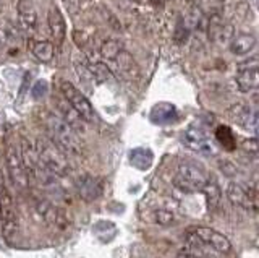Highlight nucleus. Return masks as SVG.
<instances>
[{
    "mask_svg": "<svg viewBox=\"0 0 259 258\" xmlns=\"http://www.w3.org/2000/svg\"><path fill=\"white\" fill-rule=\"evenodd\" d=\"M104 17H107V21L110 23V26H112L113 29H115V31H120V29H121V26H120V21L115 18V15H113L110 10H105Z\"/></svg>",
    "mask_w": 259,
    "mask_h": 258,
    "instance_id": "obj_32",
    "label": "nucleus"
},
{
    "mask_svg": "<svg viewBox=\"0 0 259 258\" xmlns=\"http://www.w3.org/2000/svg\"><path fill=\"white\" fill-rule=\"evenodd\" d=\"M5 163H7L8 174H10L12 180L16 187L21 189V190L28 189L29 187L28 174H26V171H24L23 161L20 156V150L16 148L13 143H8L7 148H5Z\"/></svg>",
    "mask_w": 259,
    "mask_h": 258,
    "instance_id": "obj_7",
    "label": "nucleus"
},
{
    "mask_svg": "<svg viewBox=\"0 0 259 258\" xmlns=\"http://www.w3.org/2000/svg\"><path fill=\"white\" fill-rule=\"evenodd\" d=\"M55 109H57V116H59L75 133L86 132V122L63 98H55Z\"/></svg>",
    "mask_w": 259,
    "mask_h": 258,
    "instance_id": "obj_10",
    "label": "nucleus"
},
{
    "mask_svg": "<svg viewBox=\"0 0 259 258\" xmlns=\"http://www.w3.org/2000/svg\"><path fill=\"white\" fill-rule=\"evenodd\" d=\"M233 36H235L233 25H232L230 21H225L224 25H222V28H221V31H219L217 38H215V43H219V44H230Z\"/></svg>",
    "mask_w": 259,
    "mask_h": 258,
    "instance_id": "obj_26",
    "label": "nucleus"
},
{
    "mask_svg": "<svg viewBox=\"0 0 259 258\" xmlns=\"http://www.w3.org/2000/svg\"><path fill=\"white\" fill-rule=\"evenodd\" d=\"M219 166H221V169L224 171V174H225V175H229V177L237 175V172H238L237 166L232 164L230 161H221V163H219Z\"/></svg>",
    "mask_w": 259,
    "mask_h": 258,
    "instance_id": "obj_30",
    "label": "nucleus"
},
{
    "mask_svg": "<svg viewBox=\"0 0 259 258\" xmlns=\"http://www.w3.org/2000/svg\"><path fill=\"white\" fill-rule=\"evenodd\" d=\"M248 68H257V55H253L248 60H243L238 63V70H248Z\"/></svg>",
    "mask_w": 259,
    "mask_h": 258,
    "instance_id": "obj_31",
    "label": "nucleus"
},
{
    "mask_svg": "<svg viewBox=\"0 0 259 258\" xmlns=\"http://www.w3.org/2000/svg\"><path fill=\"white\" fill-rule=\"evenodd\" d=\"M123 49V46L120 44L118 39H113V38H109L105 39V41L101 44V49H99V55L102 59H105L107 62H112L113 59L117 57L120 54V51Z\"/></svg>",
    "mask_w": 259,
    "mask_h": 258,
    "instance_id": "obj_22",
    "label": "nucleus"
},
{
    "mask_svg": "<svg viewBox=\"0 0 259 258\" xmlns=\"http://www.w3.org/2000/svg\"><path fill=\"white\" fill-rule=\"evenodd\" d=\"M154 223L164 226V228H168V226H174L177 223V217L168 209H157V211H154Z\"/></svg>",
    "mask_w": 259,
    "mask_h": 258,
    "instance_id": "obj_25",
    "label": "nucleus"
},
{
    "mask_svg": "<svg viewBox=\"0 0 259 258\" xmlns=\"http://www.w3.org/2000/svg\"><path fill=\"white\" fill-rule=\"evenodd\" d=\"M174 185L175 187L180 190V192H183V193H194V192H199L194 185L191 183V182H188L186 179H183L182 175H175V179H174Z\"/></svg>",
    "mask_w": 259,
    "mask_h": 258,
    "instance_id": "obj_28",
    "label": "nucleus"
},
{
    "mask_svg": "<svg viewBox=\"0 0 259 258\" xmlns=\"http://www.w3.org/2000/svg\"><path fill=\"white\" fill-rule=\"evenodd\" d=\"M16 13H18V20L23 29L34 31L37 28V10L32 0H18Z\"/></svg>",
    "mask_w": 259,
    "mask_h": 258,
    "instance_id": "obj_13",
    "label": "nucleus"
},
{
    "mask_svg": "<svg viewBox=\"0 0 259 258\" xmlns=\"http://www.w3.org/2000/svg\"><path fill=\"white\" fill-rule=\"evenodd\" d=\"M47 26L54 41L57 44H62L65 39V33H67V23H65L63 15L57 7H51L47 12Z\"/></svg>",
    "mask_w": 259,
    "mask_h": 258,
    "instance_id": "obj_15",
    "label": "nucleus"
},
{
    "mask_svg": "<svg viewBox=\"0 0 259 258\" xmlns=\"http://www.w3.org/2000/svg\"><path fill=\"white\" fill-rule=\"evenodd\" d=\"M188 2H191L193 5H196V4H199V2H201V0H188Z\"/></svg>",
    "mask_w": 259,
    "mask_h": 258,
    "instance_id": "obj_36",
    "label": "nucleus"
},
{
    "mask_svg": "<svg viewBox=\"0 0 259 258\" xmlns=\"http://www.w3.org/2000/svg\"><path fill=\"white\" fill-rule=\"evenodd\" d=\"M185 141L191 150L198 151V153L210 151V143L207 141L206 135L201 130H188L185 133Z\"/></svg>",
    "mask_w": 259,
    "mask_h": 258,
    "instance_id": "obj_19",
    "label": "nucleus"
},
{
    "mask_svg": "<svg viewBox=\"0 0 259 258\" xmlns=\"http://www.w3.org/2000/svg\"><path fill=\"white\" fill-rule=\"evenodd\" d=\"M20 156L23 161L24 171L28 174L29 183L34 182L39 185H51L55 177L47 171L46 166L40 163V159L36 153L34 143L29 141L28 138H21L20 144Z\"/></svg>",
    "mask_w": 259,
    "mask_h": 258,
    "instance_id": "obj_4",
    "label": "nucleus"
},
{
    "mask_svg": "<svg viewBox=\"0 0 259 258\" xmlns=\"http://www.w3.org/2000/svg\"><path fill=\"white\" fill-rule=\"evenodd\" d=\"M229 46L233 55H248L256 47V36L249 33H238L232 38Z\"/></svg>",
    "mask_w": 259,
    "mask_h": 258,
    "instance_id": "obj_17",
    "label": "nucleus"
},
{
    "mask_svg": "<svg viewBox=\"0 0 259 258\" xmlns=\"http://www.w3.org/2000/svg\"><path fill=\"white\" fill-rule=\"evenodd\" d=\"M0 229L8 245H13L20 236V216L15 200L7 187H0Z\"/></svg>",
    "mask_w": 259,
    "mask_h": 258,
    "instance_id": "obj_3",
    "label": "nucleus"
},
{
    "mask_svg": "<svg viewBox=\"0 0 259 258\" xmlns=\"http://www.w3.org/2000/svg\"><path fill=\"white\" fill-rule=\"evenodd\" d=\"M245 150L249 153H253V155L256 156L257 155V140L256 138H251V140H246L245 141Z\"/></svg>",
    "mask_w": 259,
    "mask_h": 258,
    "instance_id": "obj_33",
    "label": "nucleus"
},
{
    "mask_svg": "<svg viewBox=\"0 0 259 258\" xmlns=\"http://www.w3.org/2000/svg\"><path fill=\"white\" fill-rule=\"evenodd\" d=\"M130 2H135V4H141L143 0H130Z\"/></svg>",
    "mask_w": 259,
    "mask_h": 258,
    "instance_id": "obj_37",
    "label": "nucleus"
},
{
    "mask_svg": "<svg viewBox=\"0 0 259 258\" xmlns=\"http://www.w3.org/2000/svg\"><path fill=\"white\" fill-rule=\"evenodd\" d=\"M78 195L84 201H94L102 195V183L91 175H81L76 182Z\"/></svg>",
    "mask_w": 259,
    "mask_h": 258,
    "instance_id": "obj_14",
    "label": "nucleus"
},
{
    "mask_svg": "<svg viewBox=\"0 0 259 258\" xmlns=\"http://www.w3.org/2000/svg\"><path fill=\"white\" fill-rule=\"evenodd\" d=\"M112 62H113V65H115V71L120 77H123L126 80L140 78V67H138L135 57L128 51L121 49L120 54Z\"/></svg>",
    "mask_w": 259,
    "mask_h": 258,
    "instance_id": "obj_12",
    "label": "nucleus"
},
{
    "mask_svg": "<svg viewBox=\"0 0 259 258\" xmlns=\"http://www.w3.org/2000/svg\"><path fill=\"white\" fill-rule=\"evenodd\" d=\"M44 125L47 132L51 133V140L67 156H79L83 153V144L79 141L78 133L73 132L57 114H46Z\"/></svg>",
    "mask_w": 259,
    "mask_h": 258,
    "instance_id": "obj_1",
    "label": "nucleus"
},
{
    "mask_svg": "<svg viewBox=\"0 0 259 258\" xmlns=\"http://www.w3.org/2000/svg\"><path fill=\"white\" fill-rule=\"evenodd\" d=\"M193 234L194 242L202 244L206 247H210L212 250L219 253H230L232 252V242L227 239L222 232H219L212 228H206V226H198V228H193L190 231Z\"/></svg>",
    "mask_w": 259,
    "mask_h": 258,
    "instance_id": "obj_6",
    "label": "nucleus"
},
{
    "mask_svg": "<svg viewBox=\"0 0 259 258\" xmlns=\"http://www.w3.org/2000/svg\"><path fill=\"white\" fill-rule=\"evenodd\" d=\"M148 2H149L151 7H154L156 10H162V9H164V5H165L167 0H148Z\"/></svg>",
    "mask_w": 259,
    "mask_h": 258,
    "instance_id": "obj_34",
    "label": "nucleus"
},
{
    "mask_svg": "<svg viewBox=\"0 0 259 258\" xmlns=\"http://www.w3.org/2000/svg\"><path fill=\"white\" fill-rule=\"evenodd\" d=\"M60 91H62L63 99L78 112L79 117L83 119L84 122H93L96 119V112L93 109V104L89 102V99L78 90L75 85L70 82H62Z\"/></svg>",
    "mask_w": 259,
    "mask_h": 258,
    "instance_id": "obj_5",
    "label": "nucleus"
},
{
    "mask_svg": "<svg viewBox=\"0 0 259 258\" xmlns=\"http://www.w3.org/2000/svg\"><path fill=\"white\" fill-rule=\"evenodd\" d=\"M62 2L67 5V7H75V4H76V0H62Z\"/></svg>",
    "mask_w": 259,
    "mask_h": 258,
    "instance_id": "obj_35",
    "label": "nucleus"
},
{
    "mask_svg": "<svg viewBox=\"0 0 259 258\" xmlns=\"http://www.w3.org/2000/svg\"><path fill=\"white\" fill-rule=\"evenodd\" d=\"M201 192L204 193V197H206V205L209 208V211H215V209L221 206V201H222L221 187H219L214 180H209L204 187L201 189Z\"/></svg>",
    "mask_w": 259,
    "mask_h": 258,
    "instance_id": "obj_20",
    "label": "nucleus"
},
{
    "mask_svg": "<svg viewBox=\"0 0 259 258\" xmlns=\"http://www.w3.org/2000/svg\"><path fill=\"white\" fill-rule=\"evenodd\" d=\"M178 175H182L183 179L191 182L199 192L209 182L207 174L202 171L199 166L193 164V163H182L180 166H178Z\"/></svg>",
    "mask_w": 259,
    "mask_h": 258,
    "instance_id": "obj_16",
    "label": "nucleus"
},
{
    "mask_svg": "<svg viewBox=\"0 0 259 258\" xmlns=\"http://www.w3.org/2000/svg\"><path fill=\"white\" fill-rule=\"evenodd\" d=\"M237 85H238V88L243 93L256 91L257 86H259V71H257V68L238 70Z\"/></svg>",
    "mask_w": 259,
    "mask_h": 258,
    "instance_id": "obj_18",
    "label": "nucleus"
},
{
    "mask_svg": "<svg viewBox=\"0 0 259 258\" xmlns=\"http://www.w3.org/2000/svg\"><path fill=\"white\" fill-rule=\"evenodd\" d=\"M73 67H75V71L76 75L79 77V80H83V83L89 85L93 83V73L91 70H89V63L84 57H81V55H75L73 57Z\"/></svg>",
    "mask_w": 259,
    "mask_h": 258,
    "instance_id": "obj_24",
    "label": "nucleus"
},
{
    "mask_svg": "<svg viewBox=\"0 0 259 258\" xmlns=\"http://www.w3.org/2000/svg\"><path fill=\"white\" fill-rule=\"evenodd\" d=\"M190 36V25H188V21H186L185 18H180L177 23V29H175V41L178 44H185L186 43V39H188Z\"/></svg>",
    "mask_w": 259,
    "mask_h": 258,
    "instance_id": "obj_27",
    "label": "nucleus"
},
{
    "mask_svg": "<svg viewBox=\"0 0 259 258\" xmlns=\"http://www.w3.org/2000/svg\"><path fill=\"white\" fill-rule=\"evenodd\" d=\"M230 117L241 127L248 128V130L257 132V110L251 109L248 104L237 102L229 109Z\"/></svg>",
    "mask_w": 259,
    "mask_h": 258,
    "instance_id": "obj_11",
    "label": "nucleus"
},
{
    "mask_svg": "<svg viewBox=\"0 0 259 258\" xmlns=\"http://www.w3.org/2000/svg\"><path fill=\"white\" fill-rule=\"evenodd\" d=\"M89 70H91L93 78L99 83L110 82V80L113 78L110 67L107 65V63H104L102 60H96L93 63H89Z\"/></svg>",
    "mask_w": 259,
    "mask_h": 258,
    "instance_id": "obj_23",
    "label": "nucleus"
},
{
    "mask_svg": "<svg viewBox=\"0 0 259 258\" xmlns=\"http://www.w3.org/2000/svg\"><path fill=\"white\" fill-rule=\"evenodd\" d=\"M34 209L39 214V217L46 224L55 229H67L68 228V217L60 208L54 206L51 201L47 200H36L34 201Z\"/></svg>",
    "mask_w": 259,
    "mask_h": 258,
    "instance_id": "obj_8",
    "label": "nucleus"
},
{
    "mask_svg": "<svg viewBox=\"0 0 259 258\" xmlns=\"http://www.w3.org/2000/svg\"><path fill=\"white\" fill-rule=\"evenodd\" d=\"M31 52L34 54V57L37 60L49 63V62H52L54 55H55V47L49 41H36L31 47Z\"/></svg>",
    "mask_w": 259,
    "mask_h": 258,
    "instance_id": "obj_21",
    "label": "nucleus"
},
{
    "mask_svg": "<svg viewBox=\"0 0 259 258\" xmlns=\"http://www.w3.org/2000/svg\"><path fill=\"white\" fill-rule=\"evenodd\" d=\"M34 148L40 163L46 166V169L54 177H67L70 174L68 156L51 138L39 136L34 141Z\"/></svg>",
    "mask_w": 259,
    "mask_h": 258,
    "instance_id": "obj_2",
    "label": "nucleus"
},
{
    "mask_svg": "<svg viewBox=\"0 0 259 258\" xmlns=\"http://www.w3.org/2000/svg\"><path fill=\"white\" fill-rule=\"evenodd\" d=\"M227 198L230 200V203L243 208V209H253L256 211L257 208V193L256 190H246L243 189L240 183L237 182H230L227 185V192H225Z\"/></svg>",
    "mask_w": 259,
    "mask_h": 258,
    "instance_id": "obj_9",
    "label": "nucleus"
},
{
    "mask_svg": "<svg viewBox=\"0 0 259 258\" xmlns=\"http://www.w3.org/2000/svg\"><path fill=\"white\" fill-rule=\"evenodd\" d=\"M73 39H75V44L79 47V49H86L88 44H89V38L84 31H78L75 29L73 31Z\"/></svg>",
    "mask_w": 259,
    "mask_h": 258,
    "instance_id": "obj_29",
    "label": "nucleus"
}]
</instances>
